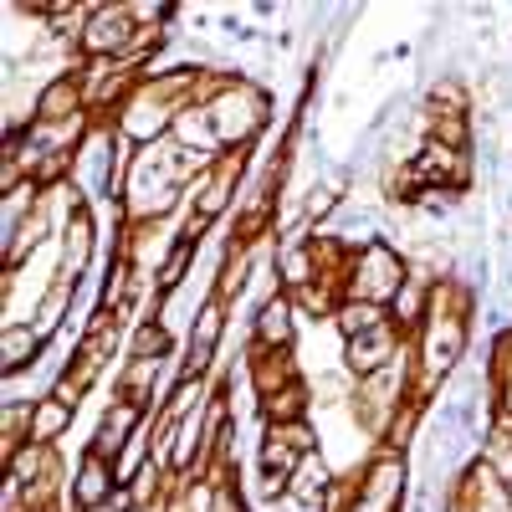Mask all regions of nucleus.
Segmentation results:
<instances>
[{"mask_svg": "<svg viewBox=\"0 0 512 512\" xmlns=\"http://www.w3.org/2000/svg\"><path fill=\"white\" fill-rule=\"evenodd\" d=\"M405 262H400V251H390L384 241H374V246H364L354 262H349V297L354 303H374V308H384V303H395L400 297V287H405Z\"/></svg>", "mask_w": 512, "mask_h": 512, "instance_id": "nucleus-1", "label": "nucleus"}, {"mask_svg": "<svg viewBox=\"0 0 512 512\" xmlns=\"http://www.w3.org/2000/svg\"><path fill=\"white\" fill-rule=\"evenodd\" d=\"M210 123H216L221 144H246L267 123V93L251 88V82H236V88H226L210 103Z\"/></svg>", "mask_w": 512, "mask_h": 512, "instance_id": "nucleus-2", "label": "nucleus"}, {"mask_svg": "<svg viewBox=\"0 0 512 512\" xmlns=\"http://www.w3.org/2000/svg\"><path fill=\"white\" fill-rule=\"evenodd\" d=\"M139 36H144V26L134 21L128 6H93L88 26H82V47L93 57H113V52H134Z\"/></svg>", "mask_w": 512, "mask_h": 512, "instance_id": "nucleus-3", "label": "nucleus"}, {"mask_svg": "<svg viewBox=\"0 0 512 512\" xmlns=\"http://www.w3.org/2000/svg\"><path fill=\"white\" fill-rule=\"evenodd\" d=\"M390 359H400V354H395V323H384V328H369V333L349 338V369H354L359 379H369V374H379V369H390Z\"/></svg>", "mask_w": 512, "mask_h": 512, "instance_id": "nucleus-4", "label": "nucleus"}, {"mask_svg": "<svg viewBox=\"0 0 512 512\" xmlns=\"http://www.w3.org/2000/svg\"><path fill=\"white\" fill-rule=\"evenodd\" d=\"M88 256H93V221H88V210H72V221L62 226V262H57V277H62V282H77L82 267H88Z\"/></svg>", "mask_w": 512, "mask_h": 512, "instance_id": "nucleus-5", "label": "nucleus"}, {"mask_svg": "<svg viewBox=\"0 0 512 512\" xmlns=\"http://www.w3.org/2000/svg\"><path fill=\"white\" fill-rule=\"evenodd\" d=\"M113 492H118L113 461H103V456H93V451H88V461H82V472H77V482H72V502H77L82 512H88V507L113 502Z\"/></svg>", "mask_w": 512, "mask_h": 512, "instance_id": "nucleus-6", "label": "nucleus"}, {"mask_svg": "<svg viewBox=\"0 0 512 512\" xmlns=\"http://www.w3.org/2000/svg\"><path fill=\"white\" fill-rule=\"evenodd\" d=\"M221 328H226V318H221V297H210V303L200 308V318H195V333H190V374H200L210 359H216Z\"/></svg>", "mask_w": 512, "mask_h": 512, "instance_id": "nucleus-7", "label": "nucleus"}, {"mask_svg": "<svg viewBox=\"0 0 512 512\" xmlns=\"http://www.w3.org/2000/svg\"><path fill=\"white\" fill-rule=\"evenodd\" d=\"M256 344L262 349H287L292 344V303L287 297H267L256 313Z\"/></svg>", "mask_w": 512, "mask_h": 512, "instance_id": "nucleus-8", "label": "nucleus"}, {"mask_svg": "<svg viewBox=\"0 0 512 512\" xmlns=\"http://www.w3.org/2000/svg\"><path fill=\"white\" fill-rule=\"evenodd\" d=\"M36 354H41V333L21 328V323H6V338H0V364H6V374H21Z\"/></svg>", "mask_w": 512, "mask_h": 512, "instance_id": "nucleus-9", "label": "nucleus"}, {"mask_svg": "<svg viewBox=\"0 0 512 512\" xmlns=\"http://www.w3.org/2000/svg\"><path fill=\"white\" fill-rule=\"evenodd\" d=\"M67 425H72V405L67 400H36V410H31V441L36 446H52Z\"/></svg>", "mask_w": 512, "mask_h": 512, "instance_id": "nucleus-10", "label": "nucleus"}, {"mask_svg": "<svg viewBox=\"0 0 512 512\" xmlns=\"http://www.w3.org/2000/svg\"><path fill=\"white\" fill-rule=\"evenodd\" d=\"M323 492H328V466H313V461H303V466L292 472V497L303 502V507H313Z\"/></svg>", "mask_w": 512, "mask_h": 512, "instance_id": "nucleus-11", "label": "nucleus"}, {"mask_svg": "<svg viewBox=\"0 0 512 512\" xmlns=\"http://www.w3.org/2000/svg\"><path fill=\"white\" fill-rule=\"evenodd\" d=\"M164 349H169L164 323H144V328L134 333V359H164Z\"/></svg>", "mask_w": 512, "mask_h": 512, "instance_id": "nucleus-12", "label": "nucleus"}, {"mask_svg": "<svg viewBox=\"0 0 512 512\" xmlns=\"http://www.w3.org/2000/svg\"><path fill=\"white\" fill-rule=\"evenodd\" d=\"M210 512H246V507L236 502L231 487H216V492H210Z\"/></svg>", "mask_w": 512, "mask_h": 512, "instance_id": "nucleus-13", "label": "nucleus"}]
</instances>
